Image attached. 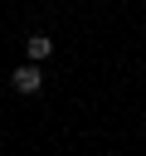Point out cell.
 <instances>
[{
  "label": "cell",
  "mask_w": 146,
  "mask_h": 156,
  "mask_svg": "<svg viewBox=\"0 0 146 156\" xmlns=\"http://www.w3.org/2000/svg\"><path fill=\"white\" fill-rule=\"evenodd\" d=\"M10 88H15V93H39V88H44V68H39V63H19V68L10 73Z\"/></svg>",
  "instance_id": "cell-1"
},
{
  "label": "cell",
  "mask_w": 146,
  "mask_h": 156,
  "mask_svg": "<svg viewBox=\"0 0 146 156\" xmlns=\"http://www.w3.org/2000/svg\"><path fill=\"white\" fill-rule=\"evenodd\" d=\"M49 54H54V39H49L44 29H34V34L24 39V63H44Z\"/></svg>",
  "instance_id": "cell-2"
}]
</instances>
